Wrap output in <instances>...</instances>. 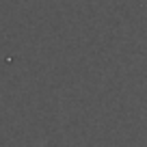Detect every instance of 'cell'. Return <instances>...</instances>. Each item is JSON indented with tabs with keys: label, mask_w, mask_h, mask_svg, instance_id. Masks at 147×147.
<instances>
[]
</instances>
